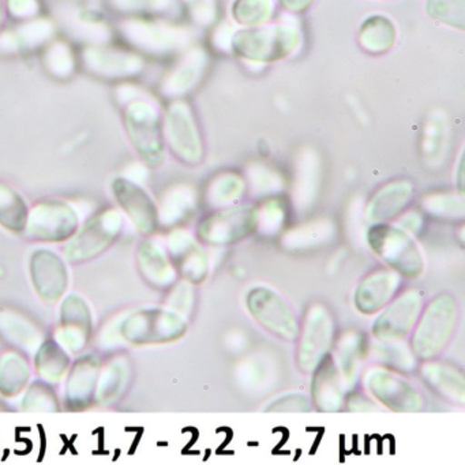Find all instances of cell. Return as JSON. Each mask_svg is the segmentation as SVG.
<instances>
[{
	"label": "cell",
	"instance_id": "obj_1",
	"mask_svg": "<svg viewBox=\"0 0 465 465\" xmlns=\"http://www.w3.org/2000/svg\"><path fill=\"white\" fill-rule=\"evenodd\" d=\"M460 321V304L450 292H440L424 303L410 336V347L419 361H432L449 347Z\"/></svg>",
	"mask_w": 465,
	"mask_h": 465
},
{
	"label": "cell",
	"instance_id": "obj_2",
	"mask_svg": "<svg viewBox=\"0 0 465 465\" xmlns=\"http://www.w3.org/2000/svg\"><path fill=\"white\" fill-rule=\"evenodd\" d=\"M367 243L375 255L402 277L418 280L424 274L426 261L420 247L411 232L391 223L372 224L367 232Z\"/></svg>",
	"mask_w": 465,
	"mask_h": 465
},
{
	"label": "cell",
	"instance_id": "obj_3",
	"mask_svg": "<svg viewBox=\"0 0 465 465\" xmlns=\"http://www.w3.org/2000/svg\"><path fill=\"white\" fill-rule=\"evenodd\" d=\"M124 124L127 138L148 167L157 168L165 160L164 126L153 103L138 99L124 104Z\"/></svg>",
	"mask_w": 465,
	"mask_h": 465
},
{
	"label": "cell",
	"instance_id": "obj_4",
	"mask_svg": "<svg viewBox=\"0 0 465 465\" xmlns=\"http://www.w3.org/2000/svg\"><path fill=\"white\" fill-rule=\"evenodd\" d=\"M336 339V321L322 303L309 306L301 321L296 340V366L303 374H312L331 353Z\"/></svg>",
	"mask_w": 465,
	"mask_h": 465
},
{
	"label": "cell",
	"instance_id": "obj_5",
	"mask_svg": "<svg viewBox=\"0 0 465 465\" xmlns=\"http://www.w3.org/2000/svg\"><path fill=\"white\" fill-rule=\"evenodd\" d=\"M359 383L375 402L393 412L418 413L426 408V399L418 386L404 375L377 364L363 370Z\"/></svg>",
	"mask_w": 465,
	"mask_h": 465
},
{
	"label": "cell",
	"instance_id": "obj_6",
	"mask_svg": "<svg viewBox=\"0 0 465 465\" xmlns=\"http://www.w3.org/2000/svg\"><path fill=\"white\" fill-rule=\"evenodd\" d=\"M247 312L252 320L277 339L295 342L301 331V320L287 299L268 285L258 284L246 293Z\"/></svg>",
	"mask_w": 465,
	"mask_h": 465
},
{
	"label": "cell",
	"instance_id": "obj_7",
	"mask_svg": "<svg viewBox=\"0 0 465 465\" xmlns=\"http://www.w3.org/2000/svg\"><path fill=\"white\" fill-rule=\"evenodd\" d=\"M124 224V216L116 209L99 212L67 241L64 257L73 263H83L99 257L115 243Z\"/></svg>",
	"mask_w": 465,
	"mask_h": 465
},
{
	"label": "cell",
	"instance_id": "obj_8",
	"mask_svg": "<svg viewBox=\"0 0 465 465\" xmlns=\"http://www.w3.org/2000/svg\"><path fill=\"white\" fill-rule=\"evenodd\" d=\"M258 230V209L252 205L227 206L206 216L197 227V238L209 246H230Z\"/></svg>",
	"mask_w": 465,
	"mask_h": 465
},
{
	"label": "cell",
	"instance_id": "obj_9",
	"mask_svg": "<svg viewBox=\"0 0 465 465\" xmlns=\"http://www.w3.org/2000/svg\"><path fill=\"white\" fill-rule=\"evenodd\" d=\"M189 320L170 307H154L135 312L124 326V336L134 344H165L186 334Z\"/></svg>",
	"mask_w": 465,
	"mask_h": 465
},
{
	"label": "cell",
	"instance_id": "obj_10",
	"mask_svg": "<svg viewBox=\"0 0 465 465\" xmlns=\"http://www.w3.org/2000/svg\"><path fill=\"white\" fill-rule=\"evenodd\" d=\"M424 306L423 292L415 288L400 292L374 318L370 329L372 340L400 341L410 339Z\"/></svg>",
	"mask_w": 465,
	"mask_h": 465
},
{
	"label": "cell",
	"instance_id": "obj_11",
	"mask_svg": "<svg viewBox=\"0 0 465 465\" xmlns=\"http://www.w3.org/2000/svg\"><path fill=\"white\" fill-rule=\"evenodd\" d=\"M78 228L80 219L75 209L64 201L50 200L29 211L24 235L29 241L59 243L69 241Z\"/></svg>",
	"mask_w": 465,
	"mask_h": 465
},
{
	"label": "cell",
	"instance_id": "obj_12",
	"mask_svg": "<svg viewBox=\"0 0 465 465\" xmlns=\"http://www.w3.org/2000/svg\"><path fill=\"white\" fill-rule=\"evenodd\" d=\"M238 55L258 62H273L290 55L299 45V32L291 26H269L241 31L233 37Z\"/></svg>",
	"mask_w": 465,
	"mask_h": 465
},
{
	"label": "cell",
	"instance_id": "obj_13",
	"mask_svg": "<svg viewBox=\"0 0 465 465\" xmlns=\"http://www.w3.org/2000/svg\"><path fill=\"white\" fill-rule=\"evenodd\" d=\"M165 143L179 162L198 165L203 159V146L192 110L186 103L175 102L168 107L164 124Z\"/></svg>",
	"mask_w": 465,
	"mask_h": 465
},
{
	"label": "cell",
	"instance_id": "obj_14",
	"mask_svg": "<svg viewBox=\"0 0 465 465\" xmlns=\"http://www.w3.org/2000/svg\"><path fill=\"white\" fill-rule=\"evenodd\" d=\"M402 288V277L391 269L375 268L356 285L353 306L359 314L372 317L388 306Z\"/></svg>",
	"mask_w": 465,
	"mask_h": 465
},
{
	"label": "cell",
	"instance_id": "obj_15",
	"mask_svg": "<svg viewBox=\"0 0 465 465\" xmlns=\"http://www.w3.org/2000/svg\"><path fill=\"white\" fill-rule=\"evenodd\" d=\"M113 194L122 211L143 235L151 236L157 232L160 227L159 208L143 187L129 179L116 178L113 182Z\"/></svg>",
	"mask_w": 465,
	"mask_h": 465
},
{
	"label": "cell",
	"instance_id": "obj_16",
	"mask_svg": "<svg viewBox=\"0 0 465 465\" xmlns=\"http://www.w3.org/2000/svg\"><path fill=\"white\" fill-rule=\"evenodd\" d=\"M312 407L318 412L334 413L345 408L348 388L344 378L334 361L333 355L329 353L322 363L312 372Z\"/></svg>",
	"mask_w": 465,
	"mask_h": 465
},
{
	"label": "cell",
	"instance_id": "obj_17",
	"mask_svg": "<svg viewBox=\"0 0 465 465\" xmlns=\"http://www.w3.org/2000/svg\"><path fill=\"white\" fill-rule=\"evenodd\" d=\"M167 252L178 274L183 280L198 285L209 274V258L198 241L183 230H176L168 236Z\"/></svg>",
	"mask_w": 465,
	"mask_h": 465
},
{
	"label": "cell",
	"instance_id": "obj_18",
	"mask_svg": "<svg viewBox=\"0 0 465 465\" xmlns=\"http://www.w3.org/2000/svg\"><path fill=\"white\" fill-rule=\"evenodd\" d=\"M31 276L43 301L58 302L69 282L66 263L53 250L39 249L31 257Z\"/></svg>",
	"mask_w": 465,
	"mask_h": 465
},
{
	"label": "cell",
	"instance_id": "obj_19",
	"mask_svg": "<svg viewBox=\"0 0 465 465\" xmlns=\"http://www.w3.org/2000/svg\"><path fill=\"white\" fill-rule=\"evenodd\" d=\"M89 74L104 81H127L137 77L143 69L140 56L113 50H88L83 56Z\"/></svg>",
	"mask_w": 465,
	"mask_h": 465
},
{
	"label": "cell",
	"instance_id": "obj_20",
	"mask_svg": "<svg viewBox=\"0 0 465 465\" xmlns=\"http://www.w3.org/2000/svg\"><path fill=\"white\" fill-rule=\"evenodd\" d=\"M418 371L424 385L440 399L459 407L465 404V377L461 369L448 361L432 359L420 361Z\"/></svg>",
	"mask_w": 465,
	"mask_h": 465
},
{
	"label": "cell",
	"instance_id": "obj_21",
	"mask_svg": "<svg viewBox=\"0 0 465 465\" xmlns=\"http://www.w3.org/2000/svg\"><path fill=\"white\" fill-rule=\"evenodd\" d=\"M331 351L334 361L344 378L348 391L358 388L364 363L369 358L370 340L363 331H350L342 334Z\"/></svg>",
	"mask_w": 465,
	"mask_h": 465
},
{
	"label": "cell",
	"instance_id": "obj_22",
	"mask_svg": "<svg viewBox=\"0 0 465 465\" xmlns=\"http://www.w3.org/2000/svg\"><path fill=\"white\" fill-rule=\"evenodd\" d=\"M415 189L410 181H394L381 187L367 205L366 219L371 224L391 223L401 216L412 203Z\"/></svg>",
	"mask_w": 465,
	"mask_h": 465
},
{
	"label": "cell",
	"instance_id": "obj_23",
	"mask_svg": "<svg viewBox=\"0 0 465 465\" xmlns=\"http://www.w3.org/2000/svg\"><path fill=\"white\" fill-rule=\"evenodd\" d=\"M92 318L88 304L80 296L72 295L64 301L61 312L59 341L62 347L78 352L91 337Z\"/></svg>",
	"mask_w": 465,
	"mask_h": 465
},
{
	"label": "cell",
	"instance_id": "obj_24",
	"mask_svg": "<svg viewBox=\"0 0 465 465\" xmlns=\"http://www.w3.org/2000/svg\"><path fill=\"white\" fill-rule=\"evenodd\" d=\"M137 261L141 274L152 287L168 290L178 282V272L170 254L159 242H143L138 247Z\"/></svg>",
	"mask_w": 465,
	"mask_h": 465
},
{
	"label": "cell",
	"instance_id": "obj_25",
	"mask_svg": "<svg viewBox=\"0 0 465 465\" xmlns=\"http://www.w3.org/2000/svg\"><path fill=\"white\" fill-rule=\"evenodd\" d=\"M100 380V361L94 355L84 356L73 367L66 385V401L70 407H85L96 393Z\"/></svg>",
	"mask_w": 465,
	"mask_h": 465
},
{
	"label": "cell",
	"instance_id": "obj_26",
	"mask_svg": "<svg viewBox=\"0 0 465 465\" xmlns=\"http://www.w3.org/2000/svg\"><path fill=\"white\" fill-rule=\"evenodd\" d=\"M369 358L377 366L391 370V371L404 375V377L418 371L419 363H420L411 350L410 342H407V340H400V341L372 340V342H370Z\"/></svg>",
	"mask_w": 465,
	"mask_h": 465
},
{
	"label": "cell",
	"instance_id": "obj_27",
	"mask_svg": "<svg viewBox=\"0 0 465 465\" xmlns=\"http://www.w3.org/2000/svg\"><path fill=\"white\" fill-rule=\"evenodd\" d=\"M396 36V26L388 17L372 15L361 25L359 43L366 53L380 55L393 47Z\"/></svg>",
	"mask_w": 465,
	"mask_h": 465
},
{
	"label": "cell",
	"instance_id": "obj_28",
	"mask_svg": "<svg viewBox=\"0 0 465 465\" xmlns=\"http://www.w3.org/2000/svg\"><path fill=\"white\" fill-rule=\"evenodd\" d=\"M28 216L29 208L23 195L0 182V225L10 232L23 233Z\"/></svg>",
	"mask_w": 465,
	"mask_h": 465
},
{
	"label": "cell",
	"instance_id": "obj_29",
	"mask_svg": "<svg viewBox=\"0 0 465 465\" xmlns=\"http://www.w3.org/2000/svg\"><path fill=\"white\" fill-rule=\"evenodd\" d=\"M31 370L28 361L17 352H7L0 358V393L15 396L25 388Z\"/></svg>",
	"mask_w": 465,
	"mask_h": 465
},
{
	"label": "cell",
	"instance_id": "obj_30",
	"mask_svg": "<svg viewBox=\"0 0 465 465\" xmlns=\"http://www.w3.org/2000/svg\"><path fill=\"white\" fill-rule=\"evenodd\" d=\"M69 355L56 341L45 342L36 355V369L45 382H58L69 369Z\"/></svg>",
	"mask_w": 465,
	"mask_h": 465
},
{
	"label": "cell",
	"instance_id": "obj_31",
	"mask_svg": "<svg viewBox=\"0 0 465 465\" xmlns=\"http://www.w3.org/2000/svg\"><path fill=\"white\" fill-rule=\"evenodd\" d=\"M0 331L7 337V340L25 350L35 351V348H37L40 339L39 331L24 318L12 314L2 315Z\"/></svg>",
	"mask_w": 465,
	"mask_h": 465
},
{
	"label": "cell",
	"instance_id": "obj_32",
	"mask_svg": "<svg viewBox=\"0 0 465 465\" xmlns=\"http://www.w3.org/2000/svg\"><path fill=\"white\" fill-rule=\"evenodd\" d=\"M273 13L272 0H235L232 7L233 18L244 26L262 25L271 20Z\"/></svg>",
	"mask_w": 465,
	"mask_h": 465
},
{
	"label": "cell",
	"instance_id": "obj_33",
	"mask_svg": "<svg viewBox=\"0 0 465 465\" xmlns=\"http://www.w3.org/2000/svg\"><path fill=\"white\" fill-rule=\"evenodd\" d=\"M426 9L434 20L464 31L465 0H429Z\"/></svg>",
	"mask_w": 465,
	"mask_h": 465
},
{
	"label": "cell",
	"instance_id": "obj_34",
	"mask_svg": "<svg viewBox=\"0 0 465 465\" xmlns=\"http://www.w3.org/2000/svg\"><path fill=\"white\" fill-rule=\"evenodd\" d=\"M424 209L432 216L445 220H464L465 206L462 195L438 194L426 198Z\"/></svg>",
	"mask_w": 465,
	"mask_h": 465
},
{
	"label": "cell",
	"instance_id": "obj_35",
	"mask_svg": "<svg viewBox=\"0 0 465 465\" xmlns=\"http://www.w3.org/2000/svg\"><path fill=\"white\" fill-rule=\"evenodd\" d=\"M244 192V183L239 176L224 175L217 179L209 192V201L217 209L227 208L238 201Z\"/></svg>",
	"mask_w": 465,
	"mask_h": 465
},
{
	"label": "cell",
	"instance_id": "obj_36",
	"mask_svg": "<svg viewBox=\"0 0 465 465\" xmlns=\"http://www.w3.org/2000/svg\"><path fill=\"white\" fill-rule=\"evenodd\" d=\"M45 69L56 80H69L75 72L74 56L64 45H54L45 59Z\"/></svg>",
	"mask_w": 465,
	"mask_h": 465
},
{
	"label": "cell",
	"instance_id": "obj_37",
	"mask_svg": "<svg viewBox=\"0 0 465 465\" xmlns=\"http://www.w3.org/2000/svg\"><path fill=\"white\" fill-rule=\"evenodd\" d=\"M171 288H173V292L168 299L167 307L189 318L195 303L194 284L187 280H182L181 282H175Z\"/></svg>",
	"mask_w": 465,
	"mask_h": 465
},
{
	"label": "cell",
	"instance_id": "obj_38",
	"mask_svg": "<svg viewBox=\"0 0 465 465\" xmlns=\"http://www.w3.org/2000/svg\"><path fill=\"white\" fill-rule=\"evenodd\" d=\"M312 397L303 393H287L272 401L268 412H310L312 411Z\"/></svg>",
	"mask_w": 465,
	"mask_h": 465
},
{
	"label": "cell",
	"instance_id": "obj_39",
	"mask_svg": "<svg viewBox=\"0 0 465 465\" xmlns=\"http://www.w3.org/2000/svg\"><path fill=\"white\" fill-rule=\"evenodd\" d=\"M24 404L31 411H55L58 400L47 385L36 383L32 386Z\"/></svg>",
	"mask_w": 465,
	"mask_h": 465
},
{
	"label": "cell",
	"instance_id": "obj_40",
	"mask_svg": "<svg viewBox=\"0 0 465 465\" xmlns=\"http://www.w3.org/2000/svg\"><path fill=\"white\" fill-rule=\"evenodd\" d=\"M192 206V198L186 192H175L165 200L164 208L160 213V223L162 220H170V223H175L179 217H183L186 212H189Z\"/></svg>",
	"mask_w": 465,
	"mask_h": 465
},
{
	"label": "cell",
	"instance_id": "obj_41",
	"mask_svg": "<svg viewBox=\"0 0 465 465\" xmlns=\"http://www.w3.org/2000/svg\"><path fill=\"white\" fill-rule=\"evenodd\" d=\"M124 380V370L121 363L114 364L113 367L107 370L103 380L100 381L102 385H99V397L103 400H111L119 389H122V382Z\"/></svg>",
	"mask_w": 465,
	"mask_h": 465
},
{
	"label": "cell",
	"instance_id": "obj_42",
	"mask_svg": "<svg viewBox=\"0 0 465 465\" xmlns=\"http://www.w3.org/2000/svg\"><path fill=\"white\" fill-rule=\"evenodd\" d=\"M345 407L351 412H363V411L366 412V411L377 410L374 400L366 391H359L358 388L348 391Z\"/></svg>",
	"mask_w": 465,
	"mask_h": 465
},
{
	"label": "cell",
	"instance_id": "obj_43",
	"mask_svg": "<svg viewBox=\"0 0 465 465\" xmlns=\"http://www.w3.org/2000/svg\"><path fill=\"white\" fill-rule=\"evenodd\" d=\"M9 9L17 17H26L36 12L35 0H9Z\"/></svg>",
	"mask_w": 465,
	"mask_h": 465
},
{
	"label": "cell",
	"instance_id": "obj_44",
	"mask_svg": "<svg viewBox=\"0 0 465 465\" xmlns=\"http://www.w3.org/2000/svg\"><path fill=\"white\" fill-rule=\"evenodd\" d=\"M314 4V0H280V5L291 13H304Z\"/></svg>",
	"mask_w": 465,
	"mask_h": 465
},
{
	"label": "cell",
	"instance_id": "obj_45",
	"mask_svg": "<svg viewBox=\"0 0 465 465\" xmlns=\"http://www.w3.org/2000/svg\"><path fill=\"white\" fill-rule=\"evenodd\" d=\"M5 17H6V13H5V2L4 0H0V29L4 26Z\"/></svg>",
	"mask_w": 465,
	"mask_h": 465
}]
</instances>
